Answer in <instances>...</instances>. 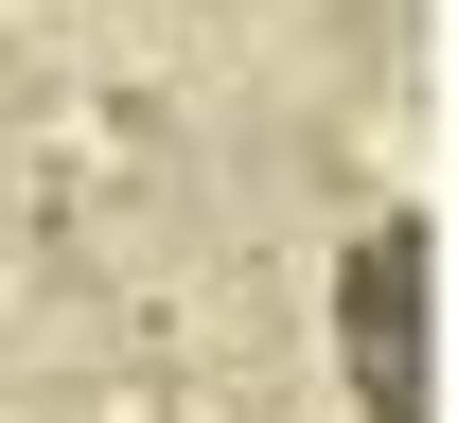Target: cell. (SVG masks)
<instances>
[{"mask_svg": "<svg viewBox=\"0 0 458 423\" xmlns=\"http://www.w3.org/2000/svg\"><path fill=\"white\" fill-rule=\"evenodd\" d=\"M71 423H247V406H229V388H176V370H89Z\"/></svg>", "mask_w": 458, "mask_h": 423, "instance_id": "1", "label": "cell"}]
</instances>
